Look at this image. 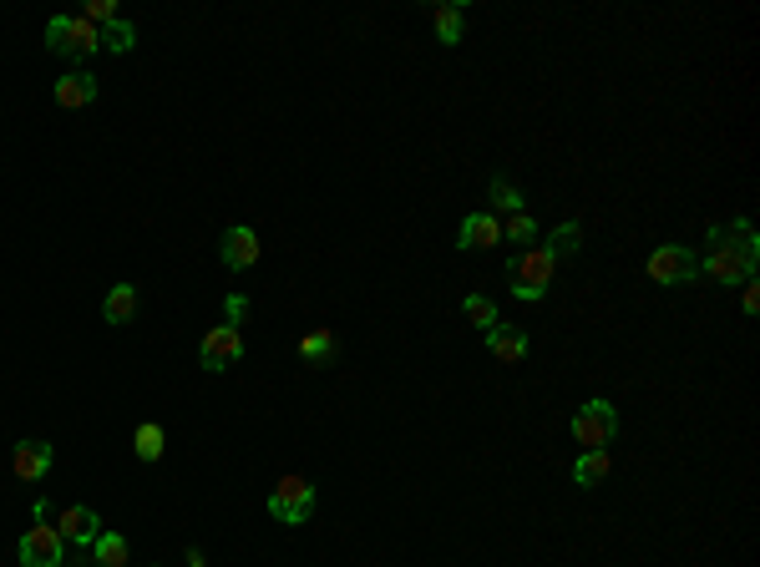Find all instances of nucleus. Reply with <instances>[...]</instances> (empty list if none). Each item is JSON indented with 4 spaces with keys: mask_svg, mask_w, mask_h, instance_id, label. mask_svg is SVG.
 Returning <instances> with one entry per match:
<instances>
[{
    "mask_svg": "<svg viewBox=\"0 0 760 567\" xmlns=\"http://www.w3.org/2000/svg\"><path fill=\"white\" fill-rule=\"evenodd\" d=\"M553 274H558V259L548 254V243H527L522 254L507 259V279L517 299H543L553 289Z\"/></svg>",
    "mask_w": 760,
    "mask_h": 567,
    "instance_id": "f257e3e1",
    "label": "nucleus"
},
{
    "mask_svg": "<svg viewBox=\"0 0 760 567\" xmlns=\"http://www.w3.org/2000/svg\"><path fill=\"white\" fill-rule=\"evenodd\" d=\"M568 431H573V441L583 451H608V441L619 436V411L608 400H583L573 411V421H568Z\"/></svg>",
    "mask_w": 760,
    "mask_h": 567,
    "instance_id": "f03ea898",
    "label": "nucleus"
},
{
    "mask_svg": "<svg viewBox=\"0 0 760 567\" xmlns=\"http://www.w3.org/2000/svg\"><path fill=\"white\" fill-rule=\"evenodd\" d=\"M46 51H56V56H92V51H102V31L92 21H82V16H51Z\"/></svg>",
    "mask_w": 760,
    "mask_h": 567,
    "instance_id": "7ed1b4c3",
    "label": "nucleus"
},
{
    "mask_svg": "<svg viewBox=\"0 0 760 567\" xmlns=\"http://www.w3.org/2000/svg\"><path fill=\"white\" fill-rule=\"evenodd\" d=\"M269 517L284 522V527H304L315 517V486L304 481V476H284L274 486V497H269Z\"/></svg>",
    "mask_w": 760,
    "mask_h": 567,
    "instance_id": "20e7f679",
    "label": "nucleus"
},
{
    "mask_svg": "<svg viewBox=\"0 0 760 567\" xmlns=\"http://www.w3.org/2000/svg\"><path fill=\"white\" fill-rule=\"evenodd\" d=\"M695 274H700V259H695V249H684V243H659V249L649 254V279L664 284V289L690 284Z\"/></svg>",
    "mask_w": 760,
    "mask_h": 567,
    "instance_id": "39448f33",
    "label": "nucleus"
},
{
    "mask_svg": "<svg viewBox=\"0 0 760 567\" xmlns=\"http://www.w3.org/2000/svg\"><path fill=\"white\" fill-rule=\"evenodd\" d=\"M239 360H244V330H234V324H213V330L203 335V345H198V365L208 375H218V370L239 365Z\"/></svg>",
    "mask_w": 760,
    "mask_h": 567,
    "instance_id": "423d86ee",
    "label": "nucleus"
},
{
    "mask_svg": "<svg viewBox=\"0 0 760 567\" xmlns=\"http://www.w3.org/2000/svg\"><path fill=\"white\" fill-rule=\"evenodd\" d=\"M259 254H264V243H259V233H254L249 223L223 228V238H218V259H223V269L244 274V269H254V264H259Z\"/></svg>",
    "mask_w": 760,
    "mask_h": 567,
    "instance_id": "0eeeda50",
    "label": "nucleus"
},
{
    "mask_svg": "<svg viewBox=\"0 0 760 567\" xmlns=\"http://www.w3.org/2000/svg\"><path fill=\"white\" fill-rule=\"evenodd\" d=\"M21 567H66V542H61V532L56 527H46V522H36L26 537H21Z\"/></svg>",
    "mask_w": 760,
    "mask_h": 567,
    "instance_id": "6e6552de",
    "label": "nucleus"
},
{
    "mask_svg": "<svg viewBox=\"0 0 760 567\" xmlns=\"http://www.w3.org/2000/svg\"><path fill=\"white\" fill-rule=\"evenodd\" d=\"M700 274H710L715 284H745L755 274V259L740 254V249H730V243H715V249L700 259Z\"/></svg>",
    "mask_w": 760,
    "mask_h": 567,
    "instance_id": "1a4fd4ad",
    "label": "nucleus"
},
{
    "mask_svg": "<svg viewBox=\"0 0 760 567\" xmlns=\"http://www.w3.org/2000/svg\"><path fill=\"white\" fill-rule=\"evenodd\" d=\"M56 532H61V542L66 547H76V552H92V542L102 537V517L92 512V507H61V517H56Z\"/></svg>",
    "mask_w": 760,
    "mask_h": 567,
    "instance_id": "9d476101",
    "label": "nucleus"
},
{
    "mask_svg": "<svg viewBox=\"0 0 760 567\" xmlns=\"http://www.w3.org/2000/svg\"><path fill=\"white\" fill-rule=\"evenodd\" d=\"M51 461H56L51 441H16V451H11V471H16V481H46Z\"/></svg>",
    "mask_w": 760,
    "mask_h": 567,
    "instance_id": "9b49d317",
    "label": "nucleus"
},
{
    "mask_svg": "<svg viewBox=\"0 0 760 567\" xmlns=\"http://www.w3.org/2000/svg\"><path fill=\"white\" fill-rule=\"evenodd\" d=\"M51 92H56L61 107H92L97 102V76L92 71H66Z\"/></svg>",
    "mask_w": 760,
    "mask_h": 567,
    "instance_id": "f8f14e48",
    "label": "nucleus"
},
{
    "mask_svg": "<svg viewBox=\"0 0 760 567\" xmlns=\"http://www.w3.org/2000/svg\"><path fill=\"white\" fill-rule=\"evenodd\" d=\"M487 350L502 365H517V360H527V330H517V324H492V330H487Z\"/></svg>",
    "mask_w": 760,
    "mask_h": 567,
    "instance_id": "ddd939ff",
    "label": "nucleus"
},
{
    "mask_svg": "<svg viewBox=\"0 0 760 567\" xmlns=\"http://www.w3.org/2000/svg\"><path fill=\"white\" fill-rule=\"evenodd\" d=\"M456 243H462V249H492V243H502V223L492 213H467Z\"/></svg>",
    "mask_w": 760,
    "mask_h": 567,
    "instance_id": "4468645a",
    "label": "nucleus"
},
{
    "mask_svg": "<svg viewBox=\"0 0 760 567\" xmlns=\"http://www.w3.org/2000/svg\"><path fill=\"white\" fill-rule=\"evenodd\" d=\"M431 26H436V41H441V46H462L467 6H462V0H451V6H436V11H431Z\"/></svg>",
    "mask_w": 760,
    "mask_h": 567,
    "instance_id": "2eb2a0df",
    "label": "nucleus"
},
{
    "mask_svg": "<svg viewBox=\"0 0 760 567\" xmlns=\"http://www.w3.org/2000/svg\"><path fill=\"white\" fill-rule=\"evenodd\" d=\"M137 314V284H112L107 299H102V319L107 324H132Z\"/></svg>",
    "mask_w": 760,
    "mask_h": 567,
    "instance_id": "dca6fc26",
    "label": "nucleus"
},
{
    "mask_svg": "<svg viewBox=\"0 0 760 567\" xmlns=\"http://www.w3.org/2000/svg\"><path fill=\"white\" fill-rule=\"evenodd\" d=\"M163 446H168V436H163V426L158 421H142L137 431H132V451H137V461H163Z\"/></svg>",
    "mask_w": 760,
    "mask_h": 567,
    "instance_id": "f3484780",
    "label": "nucleus"
},
{
    "mask_svg": "<svg viewBox=\"0 0 760 567\" xmlns=\"http://www.w3.org/2000/svg\"><path fill=\"white\" fill-rule=\"evenodd\" d=\"M335 350H340V345H335V335H330V330H310V335L299 340V360H304V365H315V370H320V365H330V360H335Z\"/></svg>",
    "mask_w": 760,
    "mask_h": 567,
    "instance_id": "a211bd4d",
    "label": "nucleus"
},
{
    "mask_svg": "<svg viewBox=\"0 0 760 567\" xmlns=\"http://www.w3.org/2000/svg\"><path fill=\"white\" fill-rule=\"evenodd\" d=\"M92 567H127V537L102 527V537L92 542Z\"/></svg>",
    "mask_w": 760,
    "mask_h": 567,
    "instance_id": "6ab92c4d",
    "label": "nucleus"
},
{
    "mask_svg": "<svg viewBox=\"0 0 760 567\" xmlns=\"http://www.w3.org/2000/svg\"><path fill=\"white\" fill-rule=\"evenodd\" d=\"M578 249H583V223L568 218V223H558V228L548 233V254H553V259H573Z\"/></svg>",
    "mask_w": 760,
    "mask_h": 567,
    "instance_id": "aec40b11",
    "label": "nucleus"
},
{
    "mask_svg": "<svg viewBox=\"0 0 760 567\" xmlns=\"http://www.w3.org/2000/svg\"><path fill=\"white\" fill-rule=\"evenodd\" d=\"M487 198H492V208L507 213V218H512V213H527V198L517 193L512 178H492V183H487Z\"/></svg>",
    "mask_w": 760,
    "mask_h": 567,
    "instance_id": "412c9836",
    "label": "nucleus"
},
{
    "mask_svg": "<svg viewBox=\"0 0 760 567\" xmlns=\"http://www.w3.org/2000/svg\"><path fill=\"white\" fill-rule=\"evenodd\" d=\"M462 314H467V324H477L482 335L492 330V324H502V314H497V304H492L487 294H467V299H462Z\"/></svg>",
    "mask_w": 760,
    "mask_h": 567,
    "instance_id": "4be33fe9",
    "label": "nucleus"
},
{
    "mask_svg": "<svg viewBox=\"0 0 760 567\" xmlns=\"http://www.w3.org/2000/svg\"><path fill=\"white\" fill-rule=\"evenodd\" d=\"M102 46H107V51H117V56H127V51L137 46V26H132V21H122V16H117V21H107V26H102Z\"/></svg>",
    "mask_w": 760,
    "mask_h": 567,
    "instance_id": "5701e85b",
    "label": "nucleus"
},
{
    "mask_svg": "<svg viewBox=\"0 0 760 567\" xmlns=\"http://www.w3.org/2000/svg\"><path fill=\"white\" fill-rule=\"evenodd\" d=\"M608 476V451H583L578 461H573V481L578 486H593V481H603Z\"/></svg>",
    "mask_w": 760,
    "mask_h": 567,
    "instance_id": "b1692460",
    "label": "nucleus"
},
{
    "mask_svg": "<svg viewBox=\"0 0 760 567\" xmlns=\"http://www.w3.org/2000/svg\"><path fill=\"white\" fill-rule=\"evenodd\" d=\"M502 238H512V243H522V249H527V243L538 238V223H532V213H512L507 228H502Z\"/></svg>",
    "mask_w": 760,
    "mask_h": 567,
    "instance_id": "393cba45",
    "label": "nucleus"
},
{
    "mask_svg": "<svg viewBox=\"0 0 760 567\" xmlns=\"http://www.w3.org/2000/svg\"><path fill=\"white\" fill-rule=\"evenodd\" d=\"M82 21H92V26L102 31L107 21H117V6H112V0H87V6H82Z\"/></svg>",
    "mask_w": 760,
    "mask_h": 567,
    "instance_id": "a878e982",
    "label": "nucleus"
},
{
    "mask_svg": "<svg viewBox=\"0 0 760 567\" xmlns=\"http://www.w3.org/2000/svg\"><path fill=\"white\" fill-rule=\"evenodd\" d=\"M223 314H228V324H234V330H239V324L249 319V299H244V294H228V304H223Z\"/></svg>",
    "mask_w": 760,
    "mask_h": 567,
    "instance_id": "bb28decb",
    "label": "nucleus"
},
{
    "mask_svg": "<svg viewBox=\"0 0 760 567\" xmlns=\"http://www.w3.org/2000/svg\"><path fill=\"white\" fill-rule=\"evenodd\" d=\"M740 309H745V314H755V309H760V284H755V279H745V289H740Z\"/></svg>",
    "mask_w": 760,
    "mask_h": 567,
    "instance_id": "cd10ccee",
    "label": "nucleus"
},
{
    "mask_svg": "<svg viewBox=\"0 0 760 567\" xmlns=\"http://www.w3.org/2000/svg\"><path fill=\"white\" fill-rule=\"evenodd\" d=\"M31 517H36V522H46V517H51V502H46V497H36V507H31Z\"/></svg>",
    "mask_w": 760,
    "mask_h": 567,
    "instance_id": "c85d7f7f",
    "label": "nucleus"
},
{
    "mask_svg": "<svg viewBox=\"0 0 760 567\" xmlns=\"http://www.w3.org/2000/svg\"><path fill=\"white\" fill-rule=\"evenodd\" d=\"M188 567H208V557H203V547H188Z\"/></svg>",
    "mask_w": 760,
    "mask_h": 567,
    "instance_id": "c756f323",
    "label": "nucleus"
}]
</instances>
